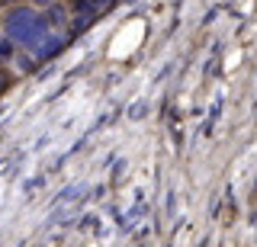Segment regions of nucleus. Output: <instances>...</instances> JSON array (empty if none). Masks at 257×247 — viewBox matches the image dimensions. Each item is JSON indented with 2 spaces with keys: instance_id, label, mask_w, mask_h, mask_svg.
Masks as SVG:
<instances>
[{
  "instance_id": "1",
  "label": "nucleus",
  "mask_w": 257,
  "mask_h": 247,
  "mask_svg": "<svg viewBox=\"0 0 257 247\" xmlns=\"http://www.w3.org/2000/svg\"><path fill=\"white\" fill-rule=\"evenodd\" d=\"M0 29L16 42V49H26V52H32L42 42V36L52 33L45 17H42V10H36V7H29V4L0 10Z\"/></svg>"
},
{
  "instance_id": "2",
  "label": "nucleus",
  "mask_w": 257,
  "mask_h": 247,
  "mask_svg": "<svg viewBox=\"0 0 257 247\" xmlns=\"http://www.w3.org/2000/svg\"><path fill=\"white\" fill-rule=\"evenodd\" d=\"M10 58H16V42L4 33V29H0V65L10 61Z\"/></svg>"
},
{
  "instance_id": "3",
  "label": "nucleus",
  "mask_w": 257,
  "mask_h": 247,
  "mask_svg": "<svg viewBox=\"0 0 257 247\" xmlns=\"http://www.w3.org/2000/svg\"><path fill=\"white\" fill-rule=\"evenodd\" d=\"M10 84H13V77H10V74L4 71V65H0V97H4V90H7Z\"/></svg>"
},
{
  "instance_id": "4",
  "label": "nucleus",
  "mask_w": 257,
  "mask_h": 247,
  "mask_svg": "<svg viewBox=\"0 0 257 247\" xmlns=\"http://www.w3.org/2000/svg\"><path fill=\"white\" fill-rule=\"evenodd\" d=\"M52 4H58V0H29V7H36V10H48Z\"/></svg>"
},
{
  "instance_id": "5",
  "label": "nucleus",
  "mask_w": 257,
  "mask_h": 247,
  "mask_svg": "<svg viewBox=\"0 0 257 247\" xmlns=\"http://www.w3.org/2000/svg\"><path fill=\"white\" fill-rule=\"evenodd\" d=\"M0 4H4V10H7V7H20V4H29V0H0Z\"/></svg>"
},
{
  "instance_id": "6",
  "label": "nucleus",
  "mask_w": 257,
  "mask_h": 247,
  "mask_svg": "<svg viewBox=\"0 0 257 247\" xmlns=\"http://www.w3.org/2000/svg\"><path fill=\"white\" fill-rule=\"evenodd\" d=\"M0 10H4V4H0Z\"/></svg>"
}]
</instances>
